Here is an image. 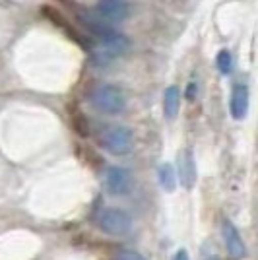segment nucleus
<instances>
[{"label": "nucleus", "instance_id": "nucleus-1", "mask_svg": "<svg viewBox=\"0 0 258 260\" xmlns=\"http://www.w3.org/2000/svg\"><path fill=\"white\" fill-rule=\"evenodd\" d=\"M89 101L103 115H120L126 109V95L117 84H99L91 91Z\"/></svg>", "mask_w": 258, "mask_h": 260}, {"label": "nucleus", "instance_id": "nucleus-2", "mask_svg": "<svg viewBox=\"0 0 258 260\" xmlns=\"http://www.w3.org/2000/svg\"><path fill=\"white\" fill-rule=\"evenodd\" d=\"M97 225L107 235L124 237V235H128L130 231H132V216L126 210H122V208H105L99 214Z\"/></svg>", "mask_w": 258, "mask_h": 260}, {"label": "nucleus", "instance_id": "nucleus-3", "mask_svg": "<svg viewBox=\"0 0 258 260\" xmlns=\"http://www.w3.org/2000/svg\"><path fill=\"white\" fill-rule=\"evenodd\" d=\"M103 148L113 155H128L134 148V134L128 126L115 124L103 132Z\"/></svg>", "mask_w": 258, "mask_h": 260}, {"label": "nucleus", "instance_id": "nucleus-4", "mask_svg": "<svg viewBox=\"0 0 258 260\" xmlns=\"http://www.w3.org/2000/svg\"><path fill=\"white\" fill-rule=\"evenodd\" d=\"M132 173L122 165H111L105 171V188L109 194L113 196H124L132 190Z\"/></svg>", "mask_w": 258, "mask_h": 260}, {"label": "nucleus", "instance_id": "nucleus-5", "mask_svg": "<svg viewBox=\"0 0 258 260\" xmlns=\"http://www.w3.org/2000/svg\"><path fill=\"white\" fill-rule=\"evenodd\" d=\"M221 235H223V243H225V249L229 252V256L235 260H243L247 256V247H245V241L241 237L239 229L235 228L233 221L223 219V225H221Z\"/></svg>", "mask_w": 258, "mask_h": 260}, {"label": "nucleus", "instance_id": "nucleus-6", "mask_svg": "<svg viewBox=\"0 0 258 260\" xmlns=\"http://www.w3.org/2000/svg\"><path fill=\"white\" fill-rule=\"evenodd\" d=\"M97 14L101 20L107 22H122L130 14V6L126 0H101L97 4Z\"/></svg>", "mask_w": 258, "mask_h": 260}, {"label": "nucleus", "instance_id": "nucleus-7", "mask_svg": "<svg viewBox=\"0 0 258 260\" xmlns=\"http://www.w3.org/2000/svg\"><path fill=\"white\" fill-rule=\"evenodd\" d=\"M248 86L243 82H237L233 89H231V98H229V111L231 117L235 120H243L248 113Z\"/></svg>", "mask_w": 258, "mask_h": 260}, {"label": "nucleus", "instance_id": "nucleus-8", "mask_svg": "<svg viewBox=\"0 0 258 260\" xmlns=\"http://www.w3.org/2000/svg\"><path fill=\"white\" fill-rule=\"evenodd\" d=\"M179 109H181V89L177 86L167 87L165 93H163V115H165V119H177Z\"/></svg>", "mask_w": 258, "mask_h": 260}, {"label": "nucleus", "instance_id": "nucleus-9", "mask_svg": "<svg viewBox=\"0 0 258 260\" xmlns=\"http://www.w3.org/2000/svg\"><path fill=\"white\" fill-rule=\"evenodd\" d=\"M159 184L163 186V190L167 192H173L175 186H177V173H175V167L171 163H163L159 167Z\"/></svg>", "mask_w": 258, "mask_h": 260}, {"label": "nucleus", "instance_id": "nucleus-10", "mask_svg": "<svg viewBox=\"0 0 258 260\" xmlns=\"http://www.w3.org/2000/svg\"><path fill=\"white\" fill-rule=\"evenodd\" d=\"M181 175H183V183L186 186H192L196 181V165H194L192 152H186L183 157V165H181Z\"/></svg>", "mask_w": 258, "mask_h": 260}, {"label": "nucleus", "instance_id": "nucleus-11", "mask_svg": "<svg viewBox=\"0 0 258 260\" xmlns=\"http://www.w3.org/2000/svg\"><path fill=\"white\" fill-rule=\"evenodd\" d=\"M215 64H217L221 74H225V76L231 74V72H233V54L229 53L227 49H221V51L217 53V56H215Z\"/></svg>", "mask_w": 258, "mask_h": 260}, {"label": "nucleus", "instance_id": "nucleus-12", "mask_svg": "<svg viewBox=\"0 0 258 260\" xmlns=\"http://www.w3.org/2000/svg\"><path fill=\"white\" fill-rule=\"evenodd\" d=\"M117 260H148L144 254H140L138 250H130V249H124L120 250L117 254Z\"/></svg>", "mask_w": 258, "mask_h": 260}, {"label": "nucleus", "instance_id": "nucleus-13", "mask_svg": "<svg viewBox=\"0 0 258 260\" xmlns=\"http://www.w3.org/2000/svg\"><path fill=\"white\" fill-rule=\"evenodd\" d=\"M173 260H190V256H188V250H186V249H179L177 252H175Z\"/></svg>", "mask_w": 258, "mask_h": 260}, {"label": "nucleus", "instance_id": "nucleus-14", "mask_svg": "<svg viewBox=\"0 0 258 260\" xmlns=\"http://www.w3.org/2000/svg\"><path fill=\"white\" fill-rule=\"evenodd\" d=\"M212 260H219V258H217V256H212Z\"/></svg>", "mask_w": 258, "mask_h": 260}]
</instances>
